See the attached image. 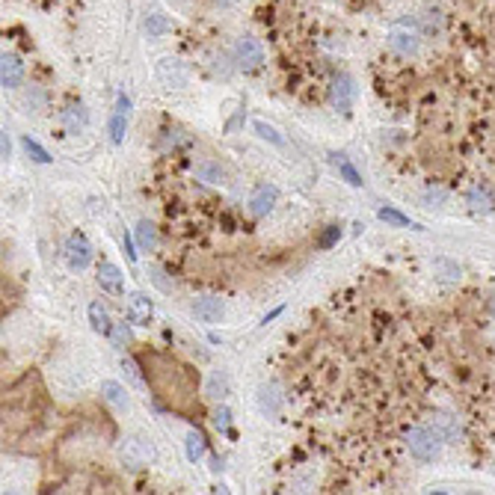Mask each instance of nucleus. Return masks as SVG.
Listing matches in <instances>:
<instances>
[{
	"mask_svg": "<svg viewBox=\"0 0 495 495\" xmlns=\"http://www.w3.org/2000/svg\"><path fill=\"white\" fill-rule=\"evenodd\" d=\"M128 119H131V98L128 95H119L116 104H113V113H110V143L113 146H122L125 143V131H128Z\"/></svg>",
	"mask_w": 495,
	"mask_h": 495,
	"instance_id": "nucleus-5",
	"label": "nucleus"
},
{
	"mask_svg": "<svg viewBox=\"0 0 495 495\" xmlns=\"http://www.w3.org/2000/svg\"><path fill=\"white\" fill-rule=\"evenodd\" d=\"M196 175H199L205 184H220L223 181V169L214 161H199V163H196Z\"/></svg>",
	"mask_w": 495,
	"mask_h": 495,
	"instance_id": "nucleus-22",
	"label": "nucleus"
},
{
	"mask_svg": "<svg viewBox=\"0 0 495 495\" xmlns=\"http://www.w3.org/2000/svg\"><path fill=\"white\" fill-rule=\"evenodd\" d=\"M469 202H472L475 211H489V208H492L487 190H472V193H469Z\"/></svg>",
	"mask_w": 495,
	"mask_h": 495,
	"instance_id": "nucleus-30",
	"label": "nucleus"
},
{
	"mask_svg": "<svg viewBox=\"0 0 495 495\" xmlns=\"http://www.w3.org/2000/svg\"><path fill=\"white\" fill-rule=\"evenodd\" d=\"M220 4H234V0H220Z\"/></svg>",
	"mask_w": 495,
	"mask_h": 495,
	"instance_id": "nucleus-37",
	"label": "nucleus"
},
{
	"mask_svg": "<svg viewBox=\"0 0 495 495\" xmlns=\"http://www.w3.org/2000/svg\"><path fill=\"white\" fill-rule=\"evenodd\" d=\"M377 217L383 220V223H389V225H401V229H421L418 223H413L409 217H403L401 211H394V208H380V211H377Z\"/></svg>",
	"mask_w": 495,
	"mask_h": 495,
	"instance_id": "nucleus-20",
	"label": "nucleus"
},
{
	"mask_svg": "<svg viewBox=\"0 0 495 495\" xmlns=\"http://www.w3.org/2000/svg\"><path fill=\"white\" fill-rule=\"evenodd\" d=\"M137 244L143 249H154V244H158V234H154V225L149 220H143L137 225Z\"/></svg>",
	"mask_w": 495,
	"mask_h": 495,
	"instance_id": "nucleus-26",
	"label": "nucleus"
},
{
	"mask_svg": "<svg viewBox=\"0 0 495 495\" xmlns=\"http://www.w3.org/2000/svg\"><path fill=\"white\" fill-rule=\"evenodd\" d=\"M158 80L166 89H181V87H187L190 75H187V68H184V63L173 60V56H163L158 63Z\"/></svg>",
	"mask_w": 495,
	"mask_h": 495,
	"instance_id": "nucleus-6",
	"label": "nucleus"
},
{
	"mask_svg": "<svg viewBox=\"0 0 495 495\" xmlns=\"http://www.w3.org/2000/svg\"><path fill=\"white\" fill-rule=\"evenodd\" d=\"M229 424H232L229 406H220L217 413H214V427H217V430H229Z\"/></svg>",
	"mask_w": 495,
	"mask_h": 495,
	"instance_id": "nucleus-31",
	"label": "nucleus"
},
{
	"mask_svg": "<svg viewBox=\"0 0 495 495\" xmlns=\"http://www.w3.org/2000/svg\"><path fill=\"white\" fill-rule=\"evenodd\" d=\"M338 237H342V229H338V225H330V232L320 237V246H332Z\"/></svg>",
	"mask_w": 495,
	"mask_h": 495,
	"instance_id": "nucleus-33",
	"label": "nucleus"
},
{
	"mask_svg": "<svg viewBox=\"0 0 495 495\" xmlns=\"http://www.w3.org/2000/svg\"><path fill=\"white\" fill-rule=\"evenodd\" d=\"M409 442V451H413V457L421 460V463H430L442 454V445H445V436L436 430V427H413L406 436Z\"/></svg>",
	"mask_w": 495,
	"mask_h": 495,
	"instance_id": "nucleus-2",
	"label": "nucleus"
},
{
	"mask_svg": "<svg viewBox=\"0 0 495 495\" xmlns=\"http://www.w3.org/2000/svg\"><path fill=\"white\" fill-rule=\"evenodd\" d=\"M122 244H125V252H128V258L137 261V252H134V244H131V237H128V234H122Z\"/></svg>",
	"mask_w": 495,
	"mask_h": 495,
	"instance_id": "nucleus-35",
	"label": "nucleus"
},
{
	"mask_svg": "<svg viewBox=\"0 0 495 495\" xmlns=\"http://www.w3.org/2000/svg\"><path fill=\"white\" fill-rule=\"evenodd\" d=\"M229 389L232 386H229V374H225V371H214L208 377V383H205V394L211 401H225V398H229Z\"/></svg>",
	"mask_w": 495,
	"mask_h": 495,
	"instance_id": "nucleus-16",
	"label": "nucleus"
},
{
	"mask_svg": "<svg viewBox=\"0 0 495 495\" xmlns=\"http://www.w3.org/2000/svg\"><path fill=\"white\" fill-rule=\"evenodd\" d=\"M149 273H151V282H154V285H158L161 291H169V288H173V285H169V282L163 279L166 273L161 270V267H158V264H151V267H149Z\"/></svg>",
	"mask_w": 495,
	"mask_h": 495,
	"instance_id": "nucleus-32",
	"label": "nucleus"
},
{
	"mask_svg": "<svg viewBox=\"0 0 495 495\" xmlns=\"http://www.w3.org/2000/svg\"><path fill=\"white\" fill-rule=\"evenodd\" d=\"M276 199H279V190L273 187V184H261V187H256V193L249 196V211L256 217H267L273 211Z\"/></svg>",
	"mask_w": 495,
	"mask_h": 495,
	"instance_id": "nucleus-12",
	"label": "nucleus"
},
{
	"mask_svg": "<svg viewBox=\"0 0 495 495\" xmlns=\"http://www.w3.org/2000/svg\"><path fill=\"white\" fill-rule=\"evenodd\" d=\"M151 315H154V306H151V300L146 294H131L128 296V308H125V318H128L131 323H137V327H146V323L151 320Z\"/></svg>",
	"mask_w": 495,
	"mask_h": 495,
	"instance_id": "nucleus-9",
	"label": "nucleus"
},
{
	"mask_svg": "<svg viewBox=\"0 0 495 495\" xmlns=\"http://www.w3.org/2000/svg\"><path fill=\"white\" fill-rule=\"evenodd\" d=\"M119 457H122V465H125V469L137 472V469H146V465H151L154 457H158V451H154V442L149 439V436L134 433V436H128V439L122 442Z\"/></svg>",
	"mask_w": 495,
	"mask_h": 495,
	"instance_id": "nucleus-1",
	"label": "nucleus"
},
{
	"mask_svg": "<svg viewBox=\"0 0 495 495\" xmlns=\"http://www.w3.org/2000/svg\"><path fill=\"white\" fill-rule=\"evenodd\" d=\"M205 448L208 445H205V436L202 433H196V430L187 433V460L190 463H199L205 457Z\"/></svg>",
	"mask_w": 495,
	"mask_h": 495,
	"instance_id": "nucleus-23",
	"label": "nucleus"
},
{
	"mask_svg": "<svg viewBox=\"0 0 495 495\" xmlns=\"http://www.w3.org/2000/svg\"><path fill=\"white\" fill-rule=\"evenodd\" d=\"M21 146H24V151L30 154V158H33L36 163H51V161H54L51 154H48V149L42 146V143H36L33 137H24V139H21Z\"/></svg>",
	"mask_w": 495,
	"mask_h": 495,
	"instance_id": "nucleus-24",
	"label": "nucleus"
},
{
	"mask_svg": "<svg viewBox=\"0 0 495 495\" xmlns=\"http://www.w3.org/2000/svg\"><path fill=\"white\" fill-rule=\"evenodd\" d=\"M89 327H92L98 335H110L113 323H110V315H107V308H104L101 303H92V306H89Z\"/></svg>",
	"mask_w": 495,
	"mask_h": 495,
	"instance_id": "nucleus-19",
	"label": "nucleus"
},
{
	"mask_svg": "<svg viewBox=\"0 0 495 495\" xmlns=\"http://www.w3.org/2000/svg\"><path fill=\"white\" fill-rule=\"evenodd\" d=\"M389 48L398 51L403 56L415 54L418 51V33H409V30H391L389 33Z\"/></svg>",
	"mask_w": 495,
	"mask_h": 495,
	"instance_id": "nucleus-15",
	"label": "nucleus"
},
{
	"mask_svg": "<svg viewBox=\"0 0 495 495\" xmlns=\"http://www.w3.org/2000/svg\"><path fill=\"white\" fill-rule=\"evenodd\" d=\"M98 285H101V291L113 294V296H122L125 294V276L116 264L104 261L101 267H98Z\"/></svg>",
	"mask_w": 495,
	"mask_h": 495,
	"instance_id": "nucleus-13",
	"label": "nucleus"
},
{
	"mask_svg": "<svg viewBox=\"0 0 495 495\" xmlns=\"http://www.w3.org/2000/svg\"><path fill=\"white\" fill-rule=\"evenodd\" d=\"M21 80H24V63L15 54H4L0 56V83L6 89H15L21 87Z\"/></svg>",
	"mask_w": 495,
	"mask_h": 495,
	"instance_id": "nucleus-11",
	"label": "nucleus"
},
{
	"mask_svg": "<svg viewBox=\"0 0 495 495\" xmlns=\"http://www.w3.org/2000/svg\"><path fill=\"white\" fill-rule=\"evenodd\" d=\"M63 125H65L68 134H80L83 128H87V110H83L80 104H72L63 113Z\"/></svg>",
	"mask_w": 495,
	"mask_h": 495,
	"instance_id": "nucleus-18",
	"label": "nucleus"
},
{
	"mask_svg": "<svg viewBox=\"0 0 495 495\" xmlns=\"http://www.w3.org/2000/svg\"><path fill=\"white\" fill-rule=\"evenodd\" d=\"M252 131H256L261 139H267V143H273V146H285V139H282L279 137V131L273 128V125H267V122H261V119H256V122H252Z\"/></svg>",
	"mask_w": 495,
	"mask_h": 495,
	"instance_id": "nucleus-25",
	"label": "nucleus"
},
{
	"mask_svg": "<svg viewBox=\"0 0 495 495\" xmlns=\"http://www.w3.org/2000/svg\"><path fill=\"white\" fill-rule=\"evenodd\" d=\"M122 371L128 374V380L137 386V389H143V374H139V365L134 362V359H128V356H122Z\"/></svg>",
	"mask_w": 495,
	"mask_h": 495,
	"instance_id": "nucleus-29",
	"label": "nucleus"
},
{
	"mask_svg": "<svg viewBox=\"0 0 495 495\" xmlns=\"http://www.w3.org/2000/svg\"><path fill=\"white\" fill-rule=\"evenodd\" d=\"M330 161H332V166L338 169V175H342L350 187H362V175L356 173V166H353L350 161H347V154H330Z\"/></svg>",
	"mask_w": 495,
	"mask_h": 495,
	"instance_id": "nucleus-17",
	"label": "nucleus"
},
{
	"mask_svg": "<svg viewBox=\"0 0 495 495\" xmlns=\"http://www.w3.org/2000/svg\"><path fill=\"white\" fill-rule=\"evenodd\" d=\"M146 30H149V36H161V33L169 30V21L161 15V12H151V15L146 18Z\"/></svg>",
	"mask_w": 495,
	"mask_h": 495,
	"instance_id": "nucleus-27",
	"label": "nucleus"
},
{
	"mask_svg": "<svg viewBox=\"0 0 495 495\" xmlns=\"http://www.w3.org/2000/svg\"><path fill=\"white\" fill-rule=\"evenodd\" d=\"M193 315L199 318L202 323H217L225 315V303L220 300V296H214V294H205V296H199V300L193 303Z\"/></svg>",
	"mask_w": 495,
	"mask_h": 495,
	"instance_id": "nucleus-10",
	"label": "nucleus"
},
{
	"mask_svg": "<svg viewBox=\"0 0 495 495\" xmlns=\"http://www.w3.org/2000/svg\"><path fill=\"white\" fill-rule=\"evenodd\" d=\"M436 430H439L445 439H451V436H457L460 433V424L451 418V415H436Z\"/></svg>",
	"mask_w": 495,
	"mask_h": 495,
	"instance_id": "nucleus-28",
	"label": "nucleus"
},
{
	"mask_svg": "<svg viewBox=\"0 0 495 495\" xmlns=\"http://www.w3.org/2000/svg\"><path fill=\"white\" fill-rule=\"evenodd\" d=\"M282 403H285V398H282L279 383H264L258 389V409L264 418H276L282 413Z\"/></svg>",
	"mask_w": 495,
	"mask_h": 495,
	"instance_id": "nucleus-7",
	"label": "nucleus"
},
{
	"mask_svg": "<svg viewBox=\"0 0 495 495\" xmlns=\"http://www.w3.org/2000/svg\"><path fill=\"white\" fill-rule=\"evenodd\" d=\"M234 63L244 68V72H252V68H258L264 63V48L258 39L252 36H240L234 42Z\"/></svg>",
	"mask_w": 495,
	"mask_h": 495,
	"instance_id": "nucleus-4",
	"label": "nucleus"
},
{
	"mask_svg": "<svg viewBox=\"0 0 495 495\" xmlns=\"http://www.w3.org/2000/svg\"><path fill=\"white\" fill-rule=\"evenodd\" d=\"M0 151H4V161L12 158V143H9V134L4 131V139H0Z\"/></svg>",
	"mask_w": 495,
	"mask_h": 495,
	"instance_id": "nucleus-34",
	"label": "nucleus"
},
{
	"mask_svg": "<svg viewBox=\"0 0 495 495\" xmlns=\"http://www.w3.org/2000/svg\"><path fill=\"white\" fill-rule=\"evenodd\" d=\"M492 312H495V300H492Z\"/></svg>",
	"mask_w": 495,
	"mask_h": 495,
	"instance_id": "nucleus-38",
	"label": "nucleus"
},
{
	"mask_svg": "<svg viewBox=\"0 0 495 495\" xmlns=\"http://www.w3.org/2000/svg\"><path fill=\"white\" fill-rule=\"evenodd\" d=\"M65 261H68V267L72 270H87V267L92 264V246H89V240H87V234H80V232H75V234H68V240H65Z\"/></svg>",
	"mask_w": 495,
	"mask_h": 495,
	"instance_id": "nucleus-3",
	"label": "nucleus"
},
{
	"mask_svg": "<svg viewBox=\"0 0 495 495\" xmlns=\"http://www.w3.org/2000/svg\"><path fill=\"white\" fill-rule=\"evenodd\" d=\"M131 320L128 323H113V330H110V342H113V347H116V350H125V347H128L131 344Z\"/></svg>",
	"mask_w": 495,
	"mask_h": 495,
	"instance_id": "nucleus-21",
	"label": "nucleus"
},
{
	"mask_svg": "<svg viewBox=\"0 0 495 495\" xmlns=\"http://www.w3.org/2000/svg\"><path fill=\"white\" fill-rule=\"evenodd\" d=\"M282 312H285V306H279V308H273L270 315H264V318H261V323H270V320H276V318H279Z\"/></svg>",
	"mask_w": 495,
	"mask_h": 495,
	"instance_id": "nucleus-36",
	"label": "nucleus"
},
{
	"mask_svg": "<svg viewBox=\"0 0 495 495\" xmlns=\"http://www.w3.org/2000/svg\"><path fill=\"white\" fill-rule=\"evenodd\" d=\"M101 398H104L113 409H119V413H125V409L131 406L128 391H125V386L116 383V380H104V383H101Z\"/></svg>",
	"mask_w": 495,
	"mask_h": 495,
	"instance_id": "nucleus-14",
	"label": "nucleus"
},
{
	"mask_svg": "<svg viewBox=\"0 0 495 495\" xmlns=\"http://www.w3.org/2000/svg\"><path fill=\"white\" fill-rule=\"evenodd\" d=\"M353 98H356V83H353V77L350 75H335V80H332V104L342 113H350Z\"/></svg>",
	"mask_w": 495,
	"mask_h": 495,
	"instance_id": "nucleus-8",
	"label": "nucleus"
}]
</instances>
